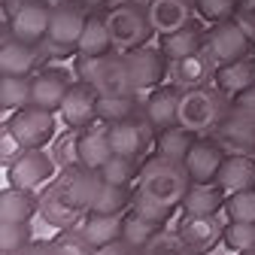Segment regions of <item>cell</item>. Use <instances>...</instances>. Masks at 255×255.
<instances>
[{"label": "cell", "instance_id": "cell-1", "mask_svg": "<svg viewBox=\"0 0 255 255\" xmlns=\"http://www.w3.org/2000/svg\"><path fill=\"white\" fill-rule=\"evenodd\" d=\"M191 188V176L185 170L182 161L164 155H149L140 164V179H137V191H143L146 198L164 204V207H182V198Z\"/></svg>", "mask_w": 255, "mask_h": 255}, {"label": "cell", "instance_id": "cell-2", "mask_svg": "<svg viewBox=\"0 0 255 255\" xmlns=\"http://www.w3.org/2000/svg\"><path fill=\"white\" fill-rule=\"evenodd\" d=\"M231 98L219 85H198L185 88L179 98V125H185L188 131H195L198 137L213 134L222 116L228 113Z\"/></svg>", "mask_w": 255, "mask_h": 255}, {"label": "cell", "instance_id": "cell-3", "mask_svg": "<svg viewBox=\"0 0 255 255\" xmlns=\"http://www.w3.org/2000/svg\"><path fill=\"white\" fill-rule=\"evenodd\" d=\"M107 27L116 52H131L137 46H146L149 37L155 34L149 18V3H137V0H119L107 12Z\"/></svg>", "mask_w": 255, "mask_h": 255}, {"label": "cell", "instance_id": "cell-4", "mask_svg": "<svg viewBox=\"0 0 255 255\" xmlns=\"http://www.w3.org/2000/svg\"><path fill=\"white\" fill-rule=\"evenodd\" d=\"M58 113L55 110H46V107H37V104H27L15 113L6 116V128L27 146V149H37V146H49L58 134Z\"/></svg>", "mask_w": 255, "mask_h": 255}, {"label": "cell", "instance_id": "cell-5", "mask_svg": "<svg viewBox=\"0 0 255 255\" xmlns=\"http://www.w3.org/2000/svg\"><path fill=\"white\" fill-rule=\"evenodd\" d=\"M85 3H61L52 9V21H49V34L43 40V49H49V55H76V43L82 37V27L88 21L85 15Z\"/></svg>", "mask_w": 255, "mask_h": 255}, {"label": "cell", "instance_id": "cell-6", "mask_svg": "<svg viewBox=\"0 0 255 255\" xmlns=\"http://www.w3.org/2000/svg\"><path fill=\"white\" fill-rule=\"evenodd\" d=\"M52 6L43 0H6V34L24 43H43L49 34Z\"/></svg>", "mask_w": 255, "mask_h": 255}, {"label": "cell", "instance_id": "cell-7", "mask_svg": "<svg viewBox=\"0 0 255 255\" xmlns=\"http://www.w3.org/2000/svg\"><path fill=\"white\" fill-rule=\"evenodd\" d=\"M104 185L101 179V170H94V167H85V164H70V167H61L55 173V179L49 182L52 191H58L61 198H67L73 207H79L82 213H88L94 195H98V188Z\"/></svg>", "mask_w": 255, "mask_h": 255}, {"label": "cell", "instance_id": "cell-8", "mask_svg": "<svg viewBox=\"0 0 255 255\" xmlns=\"http://www.w3.org/2000/svg\"><path fill=\"white\" fill-rule=\"evenodd\" d=\"M58 173V164L49 152V146H37V149H24V155L12 167H6V185H18V188H46Z\"/></svg>", "mask_w": 255, "mask_h": 255}, {"label": "cell", "instance_id": "cell-9", "mask_svg": "<svg viewBox=\"0 0 255 255\" xmlns=\"http://www.w3.org/2000/svg\"><path fill=\"white\" fill-rule=\"evenodd\" d=\"M158 131L149 125V119L143 113H134L122 122L110 125V140H113V152L116 155H128V158H140L155 146Z\"/></svg>", "mask_w": 255, "mask_h": 255}, {"label": "cell", "instance_id": "cell-10", "mask_svg": "<svg viewBox=\"0 0 255 255\" xmlns=\"http://www.w3.org/2000/svg\"><path fill=\"white\" fill-rule=\"evenodd\" d=\"M98 104H101L98 85L88 82V79H76L67 91V98H64L58 116L67 128H76L79 131V128H88V125L98 122Z\"/></svg>", "mask_w": 255, "mask_h": 255}, {"label": "cell", "instance_id": "cell-11", "mask_svg": "<svg viewBox=\"0 0 255 255\" xmlns=\"http://www.w3.org/2000/svg\"><path fill=\"white\" fill-rule=\"evenodd\" d=\"M207 49L216 58V64H231V61L246 58L255 49V43H252V37L246 34V30L240 27L237 18H228V21L213 24V30L207 34Z\"/></svg>", "mask_w": 255, "mask_h": 255}, {"label": "cell", "instance_id": "cell-12", "mask_svg": "<svg viewBox=\"0 0 255 255\" xmlns=\"http://www.w3.org/2000/svg\"><path fill=\"white\" fill-rule=\"evenodd\" d=\"M128 64H131V76H134V88L140 94L158 88L167 79V67H170V58L164 55L161 46H137L128 52Z\"/></svg>", "mask_w": 255, "mask_h": 255}, {"label": "cell", "instance_id": "cell-13", "mask_svg": "<svg viewBox=\"0 0 255 255\" xmlns=\"http://www.w3.org/2000/svg\"><path fill=\"white\" fill-rule=\"evenodd\" d=\"M216 70L219 64L216 58L210 55V49H198L191 55H182V58H170V67H167V82H173L176 88H198V85H210L216 79Z\"/></svg>", "mask_w": 255, "mask_h": 255}, {"label": "cell", "instance_id": "cell-14", "mask_svg": "<svg viewBox=\"0 0 255 255\" xmlns=\"http://www.w3.org/2000/svg\"><path fill=\"white\" fill-rule=\"evenodd\" d=\"M213 137L225 146V152L255 155V116L243 113L237 107H228V113L222 116V122L216 125Z\"/></svg>", "mask_w": 255, "mask_h": 255}, {"label": "cell", "instance_id": "cell-15", "mask_svg": "<svg viewBox=\"0 0 255 255\" xmlns=\"http://www.w3.org/2000/svg\"><path fill=\"white\" fill-rule=\"evenodd\" d=\"M225 146H222L213 134H204L195 140V146H191V152L185 155V170L191 176V182H216L219 176V167L222 161H225Z\"/></svg>", "mask_w": 255, "mask_h": 255}, {"label": "cell", "instance_id": "cell-16", "mask_svg": "<svg viewBox=\"0 0 255 255\" xmlns=\"http://www.w3.org/2000/svg\"><path fill=\"white\" fill-rule=\"evenodd\" d=\"M73 82L76 79L70 76L67 67H37L34 73H30V85H34V101L30 104L58 113Z\"/></svg>", "mask_w": 255, "mask_h": 255}, {"label": "cell", "instance_id": "cell-17", "mask_svg": "<svg viewBox=\"0 0 255 255\" xmlns=\"http://www.w3.org/2000/svg\"><path fill=\"white\" fill-rule=\"evenodd\" d=\"M179 98H182V88H176L173 82L158 85V88L146 91L140 113L149 119L155 131H164L170 125H179Z\"/></svg>", "mask_w": 255, "mask_h": 255}, {"label": "cell", "instance_id": "cell-18", "mask_svg": "<svg viewBox=\"0 0 255 255\" xmlns=\"http://www.w3.org/2000/svg\"><path fill=\"white\" fill-rule=\"evenodd\" d=\"M222 216V213H219ZM219 216H182L176 231L182 234V240L195 249L198 255L201 252H210L216 243H222V234H225V222Z\"/></svg>", "mask_w": 255, "mask_h": 255}, {"label": "cell", "instance_id": "cell-19", "mask_svg": "<svg viewBox=\"0 0 255 255\" xmlns=\"http://www.w3.org/2000/svg\"><path fill=\"white\" fill-rule=\"evenodd\" d=\"M113 140H110V125L107 122H94L88 128H79V164L101 170L110 158H113Z\"/></svg>", "mask_w": 255, "mask_h": 255}, {"label": "cell", "instance_id": "cell-20", "mask_svg": "<svg viewBox=\"0 0 255 255\" xmlns=\"http://www.w3.org/2000/svg\"><path fill=\"white\" fill-rule=\"evenodd\" d=\"M195 12H198L195 0H149V18L158 37H167L173 30L191 24Z\"/></svg>", "mask_w": 255, "mask_h": 255}, {"label": "cell", "instance_id": "cell-21", "mask_svg": "<svg viewBox=\"0 0 255 255\" xmlns=\"http://www.w3.org/2000/svg\"><path fill=\"white\" fill-rule=\"evenodd\" d=\"M216 182H219V188L225 191V195H237V191L255 188V155L228 152L222 167H219Z\"/></svg>", "mask_w": 255, "mask_h": 255}, {"label": "cell", "instance_id": "cell-22", "mask_svg": "<svg viewBox=\"0 0 255 255\" xmlns=\"http://www.w3.org/2000/svg\"><path fill=\"white\" fill-rule=\"evenodd\" d=\"M40 64V49L37 43H24L12 34H3L0 43V67L3 73H18V76H30Z\"/></svg>", "mask_w": 255, "mask_h": 255}, {"label": "cell", "instance_id": "cell-23", "mask_svg": "<svg viewBox=\"0 0 255 255\" xmlns=\"http://www.w3.org/2000/svg\"><path fill=\"white\" fill-rule=\"evenodd\" d=\"M40 219L46 222L49 228H55V231H67V228H76L79 225V222L85 219V213L46 185L40 191Z\"/></svg>", "mask_w": 255, "mask_h": 255}, {"label": "cell", "instance_id": "cell-24", "mask_svg": "<svg viewBox=\"0 0 255 255\" xmlns=\"http://www.w3.org/2000/svg\"><path fill=\"white\" fill-rule=\"evenodd\" d=\"M82 231V237L94 246L101 249L113 240L122 237V228H125V213H85V219L76 225Z\"/></svg>", "mask_w": 255, "mask_h": 255}, {"label": "cell", "instance_id": "cell-25", "mask_svg": "<svg viewBox=\"0 0 255 255\" xmlns=\"http://www.w3.org/2000/svg\"><path fill=\"white\" fill-rule=\"evenodd\" d=\"M228 195L219 188V182H191L188 195L182 198V213L188 216H219L225 213Z\"/></svg>", "mask_w": 255, "mask_h": 255}, {"label": "cell", "instance_id": "cell-26", "mask_svg": "<svg viewBox=\"0 0 255 255\" xmlns=\"http://www.w3.org/2000/svg\"><path fill=\"white\" fill-rule=\"evenodd\" d=\"M40 216V191L34 188H18L6 185L0 195V219H12V222H30Z\"/></svg>", "mask_w": 255, "mask_h": 255}, {"label": "cell", "instance_id": "cell-27", "mask_svg": "<svg viewBox=\"0 0 255 255\" xmlns=\"http://www.w3.org/2000/svg\"><path fill=\"white\" fill-rule=\"evenodd\" d=\"M213 82L225 91L228 98H237L240 91L252 88L255 85V55H246V58L231 61V64H219Z\"/></svg>", "mask_w": 255, "mask_h": 255}, {"label": "cell", "instance_id": "cell-28", "mask_svg": "<svg viewBox=\"0 0 255 255\" xmlns=\"http://www.w3.org/2000/svg\"><path fill=\"white\" fill-rule=\"evenodd\" d=\"M113 52V37H110V27H107V15H98L91 12L85 27H82V37L76 43V55H85V58H101Z\"/></svg>", "mask_w": 255, "mask_h": 255}, {"label": "cell", "instance_id": "cell-29", "mask_svg": "<svg viewBox=\"0 0 255 255\" xmlns=\"http://www.w3.org/2000/svg\"><path fill=\"white\" fill-rule=\"evenodd\" d=\"M195 140H198V134L188 131L185 125H170V128H164V131H158L155 152L164 155V158H173V161H185V155L191 152Z\"/></svg>", "mask_w": 255, "mask_h": 255}, {"label": "cell", "instance_id": "cell-30", "mask_svg": "<svg viewBox=\"0 0 255 255\" xmlns=\"http://www.w3.org/2000/svg\"><path fill=\"white\" fill-rule=\"evenodd\" d=\"M34 101V85H30V76H18V73H3L0 76V107L3 113H15L21 107H27Z\"/></svg>", "mask_w": 255, "mask_h": 255}, {"label": "cell", "instance_id": "cell-31", "mask_svg": "<svg viewBox=\"0 0 255 255\" xmlns=\"http://www.w3.org/2000/svg\"><path fill=\"white\" fill-rule=\"evenodd\" d=\"M134 207V188L131 185H113L104 182L94 195L88 213H128Z\"/></svg>", "mask_w": 255, "mask_h": 255}, {"label": "cell", "instance_id": "cell-32", "mask_svg": "<svg viewBox=\"0 0 255 255\" xmlns=\"http://www.w3.org/2000/svg\"><path fill=\"white\" fill-rule=\"evenodd\" d=\"M143 94H101V104H98V119L113 125V122H122L128 116L140 113L143 107Z\"/></svg>", "mask_w": 255, "mask_h": 255}, {"label": "cell", "instance_id": "cell-33", "mask_svg": "<svg viewBox=\"0 0 255 255\" xmlns=\"http://www.w3.org/2000/svg\"><path fill=\"white\" fill-rule=\"evenodd\" d=\"M204 46H207V37L195 24H185V27L173 30V34L161 37V49H164L167 58H182V55H191V52H198Z\"/></svg>", "mask_w": 255, "mask_h": 255}, {"label": "cell", "instance_id": "cell-34", "mask_svg": "<svg viewBox=\"0 0 255 255\" xmlns=\"http://www.w3.org/2000/svg\"><path fill=\"white\" fill-rule=\"evenodd\" d=\"M140 158H128V155H113L110 161L101 167V179L113 185H137L140 179Z\"/></svg>", "mask_w": 255, "mask_h": 255}, {"label": "cell", "instance_id": "cell-35", "mask_svg": "<svg viewBox=\"0 0 255 255\" xmlns=\"http://www.w3.org/2000/svg\"><path fill=\"white\" fill-rule=\"evenodd\" d=\"M222 243H225L234 255L255 252V222H234V219H228Z\"/></svg>", "mask_w": 255, "mask_h": 255}, {"label": "cell", "instance_id": "cell-36", "mask_svg": "<svg viewBox=\"0 0 255 255\" xmlns=\"http://www.w3.org/2000/svg\"><path fill=\"white\" fill-rule=\"evenodd\" d=\"M49 152H52V158H55L58 170H61V167L76 164V161H79V131H76V128L58 131V134H55V140L49 143Z\"/></svg>", "mask_w": 255, "mask_h": 255}, {"label": "cell", "instance_id": "cell-37", "mask_svg": "<svg viewBox=\"0 0 255 255\" xmlns=\"http://www.w3.org/2000/svg\"><path fill=\"white\" fill-rule=\"evenodd\" d=\"M143 255H198L195 249H191L179 231H167L161 228L146 246H143Z\"/></svg>", "mask_w": 255, "mask_h": 255}, {"label": "cell", "instance_id": "cell-38", "mask_svg": "<svg viewBox=\"0 0 255 255\" xmlns=\"http://www.w3.org/2000/svg\"><path fill=\"white\" fill-rule=\"evenodd\" d=\"M158 231H161V225H155V222H149L146 216H140L134 207L125 213V228H122V237H125V240H131L134 246H140V249H143V246L158 234Z\"/></svg>", "mask_w": 255, "mask_h": 255}, {"label": "cell", "instance_id": "cell-39", "mask_svg": "<svg viewBox=\"0 0 255 255\" xmlns=\"http://www.w3.org/2000/svg\"><path fill=\"white\" fill-rule=\"evenodd\" d=\"M49 255H94V246L82 237L79 228H67V231H58V237L52 243H46Z\"/></svg>", "mask_w": 255, "mask_h": 255}, {"label": "cell", "instance_id": "cell-40", "mask_svg": "<svg viewBox=\"0 0 255 255\" xmlns=\"http://www.w3.org/2000/svg\"><path fill=\"white\" fill-rule=\"evenodd\" d=\"M34 243V231L30 222H12V219H0V249L3 252H15Z\"/></svg>", "mask_w": 255, "mask_h": 255}, {"label": "cell", "instance_id": "cell-41", "mask_svg": "<svg viewBox=\"0 0 255 255\" xmlns=\"http://www.w3.org/2000/svg\"><path fill=\"white\" fill-rule=\"evenodd\" d=\"M225 219L234 222H255V188L237 191V195H228L225 201Z\"/></svg>", "mask_w": 255, "mask_h": 255}, {"label": "cell", "instance_id": "cell-42", "mask_svg": "<svg viewBox=\"0 0 255 255\" xmlns=\"http://www.w3.org/2000/svg\"><path fill=\"white\" fill-rule=\"evenodd\" d=\"M198 6V15L210 24H219V21H228L237 15V6L240 0H195Z\"/></svg>", "mask_w": 255, "mask_h": 255}, {"label": "cell", "instance_id": "cell-43", "mask_svg": "<svg viewBox=\"0 0 255 255\" xmlns=\"http://www.w3.org/2000/svg\"><path fill=\"white\" fill-rule=\"evenodd\" d=\"M134 210L140 213V216H146L149 222H155V225H161V228H167L164 222L173 216V210L176 207H164V204H158V201H152V198H146L143 191H137V185H134Z\"/></svg>", "mask_w": 255, "mask_h": 255}, {"label": "cell", "instance_id": "cell-44", "mask_svg": "<svg viewBox=\"0 0 255 255\" xmlns=\"http://www.w3.org/2000/svg\"><path fill=\"white\" fill-rule=\"evenodd\" d=\"M24 149H27V146H24V143L9 131V128L3 125V134H0V164H3V170L12 167V164L18 161V158L24 155Z\"/></svg>", "mask_w": 255, "mask_h": 255}, {"label": "cell", "instance_id": "cell-45", "mask_svg": "<svg viewBox=\"0 0 255 255\" xmlns=\"http://www.w3.org/2000/svg\"><path fill=\"white\" fill-rule=\"evenodd\" d=\"M94 255H143V249L134 246L131 240L119 237V240H113V243H107V246H101V249H94Z\"/></svg>", "mask_w": 255, "mask_h": 255}, {"label": "cell", "instance_id": "cell-46", "mask_svg": "<svg viewBox=\"0 0 255 255\" xmlns=\"http://www.w3.org/2000/svg\"><path fill=\"white\" fill-rule=\"evenodd\" d=\"M231 107H237V110H243V113H252V116H255V85H252V88H246V91H240L237 98H231Z\"/></svg>", "mask_w": 255, "mask_h": 255}, {"label": "cell", "instance_id": "cell-47", "mask_svg": "<svg viewBox=\"0 0 255 255\" xmlns=\"http://www.w3.org/2000/svg\"><path fill=\"white\" fill-rule=\"evenodd\" d=\"M237 15L249 24H255V0H240V6H237Z\"/></svg>", "mask_w": 255, "mask_h": 255}, {"label": "cell", "instance_id": "cell-48", "mask_svg": "<svg viewBox=\"0 0 255 255\" xmlns=\"http://www.w3.org/2000/svg\"><path fill=\"white\" fill-rule=\"evenodd\" d=\"M79 3H85L88 9H98V6H104V3H110V0H79Z\"/></svg>", "mask_w": 255, "mask_h": 255}, {"label": "cell", "instance_id": "cell-49", "mask_svg": "<svg viewBox=\"0 0 255 255\" xmlns=\"http://www.w3.org/2000/svg\"><path fill=\"white\" fill-rule=\"evenodd\" d=\"M43 3H46V6H52V9H55V6H61V3H70V0H43Z\"/></svg>", "mask_w": 255, "mask_h": 255}]
</instances>
